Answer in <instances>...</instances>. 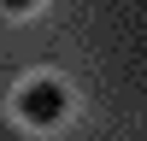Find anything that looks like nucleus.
<instances>
[{"mask_svg": "<svg viewBox=\"0 0 147 141\" xmlns=\"http://www.w3.org/2000/svg\"><path fill=\"white\" fill-rule=\"evenodd\" d=\"M18 117L24 124H35V129H47V124H59L65 117V88L59 82H24V94H18Z\"/></svg>", "mask_w": 147, "mask_h": 141, "instance_id": "obj_1", "label": "nucleus"}, {"mask_svg": "<svg viewBox=\"0 0 147 141\" xmlns=\"http://www.w3.org/2000/svg\"><path fill=\"white\" fill-rule=\"evenodd\" d=\"M6 12H30V6H41V0H0Z\"/></svg>", "mask_w": 147, "mask_h": 141, "instance_id": "obj_2", "label": "nucleus"}]
</instances>
